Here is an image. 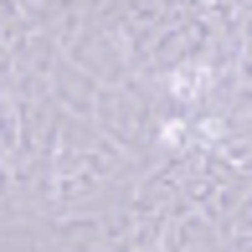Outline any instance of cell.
<instances>
[{
    "mask_svg": "<svg viewBox=\"0 0 252 252\" xmlns=\"http://www.w3.org/2000/svg\"><path fill=\"white\" fill-rule=\"evenodd\" d=\"M180 139H186V129H180V124H175V119H170V124H165V129H159V144H180Z\"/></svg>",
    "mask_w": 252,
    "mask_h": 252,
    "instance_id": "2",
    "label": "cell"
},
{
    "mask_svg": "<svg viewBox=\"0 0 252 252\" xmlns=\"http://www.w3.org/2000/svg\"><path fill=\"white\" fill-rule=\"evenodd\" d=\"M196 77H201V67H175V72H170V93L190 98V93H196Z\"/></svg>",
    "mask_w": 252,
    "mask_h": 252,
    "instance_id": "1",
    "label": "cell"
}]
</instances>
